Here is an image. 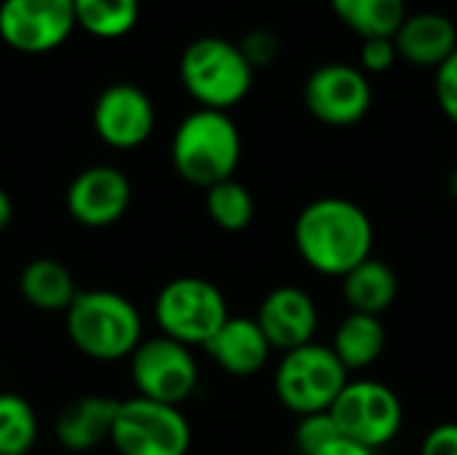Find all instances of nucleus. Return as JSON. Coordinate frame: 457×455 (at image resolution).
Segmentation results:
<instances>
[{
	"mask_svg": "<svg viewBox=\"0 0 457 455\" xmlns=\"http://www.w3.org/2000/svg\"><path fill=\"white\" fill-rule=\"evenodd\" d=\"M313 455H378V453H375V451H370V448H364V445H356V442H351V440L340 437V440L329 442L327 448H321L319 453H313Z\"/></svg>",
	"mask_w": 457,
	"mask_h": 455,
	"instance_id": "30",
	"label": "nucleus"
},
{
	"mask_svg": "<svg viewBox=\"0 0 457 455\" xmlns=\"http://www.w3.org/2000/svg\"><path fill=\"white\" fill-rule=\"evenodd\" d=\"M19 292L35 311L59 314L72 306L78 298L75 279L70 268L54 257H35L19 274Z\"/></svg>",
	"mask_w": 457,
	"mask_h": 455,
	"instance_id": "19",
	"label": "nucleus"
},
{
	"mask_svg": "<svg viewBox=\"0 0 457 455\" xmlns=\"http://www.w3.org/2000/svg\"><path fill=\"white\" fill-rule=\"evenodd\" d=\"M340 440V429L332 418L329 410L324 413H311V416H303L297 421V429H295V445L303 455L319 453L321 448H327L329 442Z\"/></svg>",
	"mask_w": 457,
	"mask_h": 455,
	"instance_id": "25",
	"label": "nucleus"
},
{
	"mask_svg": "<svg viewBox=\"0 0 457 455\" xmlns=\"http://www.w3.org/2000/svg\"><path fill=\"white\" fill-rule=\"evenodd\" d=\"M110 442L118 455H187L193 429L179 408L131 397L118 405Z\"/></svg>",
	"mask_w": 457,
	"mask_h": 455,
	"instance_id": "8",
	"label": "nucleus"
},
{
	"mask_svg": "<svg viewBox=\"0 0 457 455\" xmlns=\"http://www.w3.org/2000/svg\"><path fill=\"white\" fill-rule=\"evenodd\" d=\"M238 48L244 51L246 62L257 70V67H270V64L278 59L281 43H278V38H276L273 29L254 27V29H249V32L241 38Z\"/></svg>",
	"mask_w": 457,
	"mask_h": 455,
	"instance_id": "26",
	"label": "nucleus"
},
{
	"mask_svg": "<svg viewBox=\"0 0 457 455\" xmlns=\"http://www.w3.org/2000/svg\"><path fill=\"white\" fill-rule=\"evenodd\" d=\"M118 400L110 397H80L70 402L54 421V437L67 453H91L99 445L110 442Z\"/></svg>",
	"mask_w": 457,
	"mask_h": 455,
	"instance_id": "16",
	"label": "nucleus"
},
{
	"mask_svg": "<svg viewBox=\"0 0 457 455\" xmlns=\"http://www.w3.org/2000/svg\"><path fill=\"white\" fill-rule=\"evenodd\" d=\"M254 319L265 333L270 349L287 354L313 343L319 330V306L313 295L303 287L284 284L262 298Z\"/></svg>",
	"mask_w": 457,
	"mask_h": 455,
	"instance_id": "14",
	"label": "nucleus"
},
{
	"mask_svg": "<svg viewBox=\"0 0 457 455\" xmlns=\"http://www.w3.org/2000/svg\"><path fill=\"white\" fill-rule=\"evenodd\" d=\"M75 21L94 38L115 40L134 29L139 0H72Z\"/></svg>",
	"mask_w": 457,
	"mask_h": 455,
	"instance_id": "22",
	"label": "nucleus"
},
{
	"mask_svg": "<svg viewBox=\"0 0 457 455\" xmlns=\"http://www.w3.org/2000/svg\"><path fill=\"white\" fill-rule=\"evenodd\" d=\"M399 59L439 70L457 51V29L450 16L436 11H420L402 21L394 35Z\"/></svg>",
	"mask_w": 457,
	"mask_h": 455,
	"instance_id": "17",
	"label": "nucleus"
},
{
	"mask_svg": "<svg viewBox=\"0 0 457 455\" xmlns=\"http://www.w3.org/2000/svg\"><path fill=\"white\" fill-rule=\"evenodd\" d=\"M348 381L351 373L335 357L332 346L313 341L281 357L273 375V389L278 402L289 413L303 418L329 410Z\"/></svg>",
	"mask_w": 457,
	"mask_h": 455,
	"instance_id": "6",
	"label": "nucleus"
},
{
	"mask_svg": "<svg viewBox=\"0 0 457 455\" xmlns=\"http://www.w3.org/2000/svg\"><path fill=\"white\" fill-rule=\"evenodd\" d=\"M300 260L319 276L343 279L372 257L375 225L351 198L321 196L300 209L292 228Z\"/></svg>",
	"mask_w": 457,
	"mask_h": 455,
	"instance_id": "1",
	"label": "nucleus"
},
{
	"mask_svg": "<svg viewBox=\"0 0 457 455\" xmlns=\"http://www.w3.org/2000/svg\"><path fill=\"white\" fill-rule=\"evenodd\" d=\"M153 316L163 338L187 349L206 346L217 330L230 319L222 290L201 276H179L161 287Z\"/></svg>",
	"mask_w": 457,
	"mask_h": 455,
	"instance_id": "5",
	"label": "nucleus"
},
{
	"mask_svg": "<svg viewBox=\"0 0 457 455\" xmlns=\"http://www.w3.org/2000/svg\"><path fill=\"white\" fill-rule=\"evenodd\" d=\"M436 102L442 107V113L457 126V51L436 70Z\"/></svg>",
	"mask_w": 457,
	"mask_h": 455,
	"instance_id": "28",
	"label": "nucleus"
},
{
	"mask_svg": "<svg viewBox=\"0 0 457 455\" xmlns=\"http://www.w3.org/2000/svg\"><path fill=\"white\" fill-rule=\"evenodd\" d=\"M129 359L137 397L179 408L198 389L201 370L193 351L171 338H147Z\"/></svg>",
	"mask_w": 457,
	"mask_h": 455,
	"instance_id": "9",
	"label": "nucleus"
},
{
	"mask_svg": "<svg viewBox=\"0 0 457 455\" xmlns=\"http://www.w3.org/2000/svg\"><path fill=\"white\" fill-rule=\"evenodd\" d=\"M78 27L72 0H3L0 38L21 54L59 48Z\"/></svg>",
	"mask_w": 457,
	"mask_h": 455,
	"instance_id": "11",
	"label": "nucleus"
},
{
	"mask_svg": "<svg viewBox=\"0 0 457 455\" xmlns=\"http://www.w3.org/2000/svg\"><path fill=\"white\" fill-rule=\"evenodd\" d=\"M91 123L96 137L115 150L142 147L155 129V107L145 88L134 83H112L99 91Z\"/></svg>",
	"mask_w": 457,
	"mask_h": 455,
	"instance_id": "12",
	"label": "nucleus"
},
{
	"mask_svg": "<svg viewBox=\"0 0 457 455\" xmlns=\"http://www.w3.org/2000/svg\"><path fill=\"white\" fill-rule=\"evenodd\" d=\"M204 349L222 373L236 378L257 375L273 351L257 319L249 316H230Z\"/></svg>",
	"mask_w": 457,
	"mask_h": 455,
	"instance_id": "15",
	"label": "nucleus"
},
{
	"mask_svg": "<svg viewBox=\"0 0 457 455\" xmlns=\"http://www.w3.org/2000/svg\"><path fill=\"white\" fill-rule=\"evenodd\" d=\"M179 80L185 91L198 102V107L228 113L249 97L254 67L246 62L238 43L204 35L187 43L182 51Z\"/></svg>",
	"mask_w": 457,
	"mask_h": 455,
	"instance_id": "4",
	"label": "nucleus"
},
{
	"mask_svg": "<svg viewBox=\"0 0 457 455\" xmlns=\"http://www.w3.org/2000/svg\"><path fill=\"white\" fill-rule=\"evenodd\" d=\"M329 413L340 429V437L364 445L375 453L391 445L404 424V408L399 394L372 378L348 381Z\"/></svg>",
	"mask_w": 457,
	"mask_h": 455,
	"instance_id": "7",
	"label": "nucleus"
},
{
	"mask_svg": "<svg viewBox=\"0 0 457 455\" xmlns=\"http://www.w3.org/2000/svg\"><path fill=\"white\" fill-rule=\"evenodd\" d=\"M11 220H13V201H11V196L0 188V233L11 225Z\"/></svg>",
	"mask_w": 457,
	"mask_h": 455,
	"instance_id": "31",
	"label": "nucleus"
},
{
	"mask_svg": "<svg viewBox=\"0 0 457 455\" xmlns=\"http://www.w3.org/2000/svg\"><path fill=\"white\" fill-rule=\"evenodd\" d=\"M340 290L348 311L380 316L399 298V276L386 260L370 257L340 279Z\"/></svg>",
	"mask_w": 457,
	"mask_h": 455,
	"instance_id": "18",
	"label": "nucleus"
},
{
	"mask_svg": "<svg viewBox=\"0 0 457 455\" xmlns=\"http://www.w3.org/2000/svg\"><path fill=\"white\" fill-rule=\"evenodd\" d=\"M131 196V180L118 166L96 164L78 172L70 182L67 212L83 228H110L126 217Z\"/></svg>",
	"mask_w": 457,
	"mask_h": 455,
	"instance_id": "13",
	"label": "nucleus"
},
{
	"mask_svg": "<svg viewBox=\"0 0 457 455\" xmlns=\"http://www.w3.org/2000/svg\"><path fill=\"white\" fill-rule=\"evenodd\" d=\"M64 322L70 343L94 362H120L145 341L137 306L110 290L78 292L64 311Z\"/></svg>",
	"mask_w": 457,
	"mask_h": 455,
	"instance_id": "3",
	"label": "nucleus"
},
{
	"mask_svg": "<svg viewBox=\"0 0 457 455\" xmlns=\"http://www.w3.org/2000/svg\"><path fill=\"white\" fill-rule=\"evenodd\" d=\"M37 442L35 408L11 392H0V455H29Z\"/></svg>",
	"mask_w": 457,
	"mask_h": 455,
	"instance_id": "24",
	"label": "nucleus"
},
{
	"mask_svg": "<svg viewBox=\"0 0 457 455\" xmlns=\"http://www.w3.org/2000/svg\"><path fill=\"white\" fill-rule=\"evenodd\" d=\"M206 215L217 228L238 233L254 220V196L236 177L217 182L206 190Z\"/></svg>",
	"mask_w": 457,
	"mask_h": 455,
	"instance_id": "23",
	"label": "nucleus"
},
{
	"mask_svg": "<svg viewBox=\"0 0 457 455\" xmlns=\"http://www.w3.org/2000/svg\"><path fill=\"white\" fill-rule=\"evenodd\" d=\"M420 455H457V421H445L428 429Z\"/></svg>",
	"mask_w": 457,
	"mask_h": 455,
	"instance_id": "29",
	"label": "nucleus"
},
{
	"mask_svg": "<svg viewBox=\"0 0 457 455\" xmlns=\"http://www.w3.org/2000/svg\"><path fill=\"white\" fill-rule=\"evenodd\" d=\"M241 131L236 121L222 110H193L179 121L171 137L174 172L185 182L204 190L233 180L241 164Z\"/></svg>",
	"mask_w": 457,
	"mask_h": 455,
	"instance_id": "2",
	"label": "nucleus"
},
{
	"mask_svg": "<svg viewBox=\"0 0 457 455\" xmlns=\"http://www.w3.org/2000/svg\"><path fill=\"white\" fill-rule=\"evenodd\" d=\"M372 83L361 67L329 62L316 67L303 86L308 113L324 126H356L372 110Z\"/></svg>",
	"mask_w": 457,
	"mask_h": 455,
	"instance_id": "10",
	"label": "nucleus"
},
{
	"mask_svg": "<svg viewBox=\"0 0 457 455\" xmlns=\"http://www.w3.org/2000/svg\"><path fill=\"white\" fill-rule=\"evenodd\" d=\"M447 190H450V196L457 201V166L450 172V177H447Z\"/></svg>",
	"mask_w": 457,
	"mask_h": 455,
	"instance_id": "32",
	"label": "nucleus"
},
{
	"mask_svg": "<svg viewBox=\"0 0 457 455\" xmlns=\"http://www.w3.org/2000/svg\"><path fill=\"white\" fill-rule=\"evenodd\" d=\"M337 19L361 40L394 38L407 19L404 0H329Z\"/></svg>",
	"mask_w": 457,
	"mask_h": 455,
	"instance_id": "21",
	"label": "nucleus"
},
{
	"mask_svg": "<svg viewBox=\"0 0 457 455\" xmlns=\"http://www.w3.org/2000/svg\"><path fill=\"white\" fill-rule=\"evenodd\" d=\"M386 343H388V333L380 316L348 311V316L335 330L332 351L348 373H361L383 357Z\"/></svg>",
	"mask_w": 457,
	"mask_h": 455,
	"instance_id": "20",
	"label": "nucleus"
},
{
	"mask_svg": "<svg viewBox=\"0 0 457 455\" xmlns=\"http://www.w3.org/2000/svg\"><path fill=\"white\" fill-rule=\"evenodd\" d=\"M399 59L394 38H370L361 43V70L367 75L388 72Z\"/></svg>",
	"mask_w": 457,
	"mask_h": 455,
	"instance_id": "27",
	"label": "nucleus"
}]
</instances>
